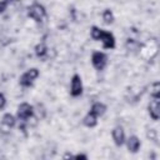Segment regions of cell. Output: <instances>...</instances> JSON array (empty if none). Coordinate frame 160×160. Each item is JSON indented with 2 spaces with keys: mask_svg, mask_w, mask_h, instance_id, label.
Returning <instances> with one entry per match:
<instances>
[{
  "mask_svg": "<svg viewBox=\"0 0 160 160\" xmlns=\"http://www.w3.org/2000/svg\"><path fill=\"white\" fill-rule=\"evenodd\" d=\"M74 159H88V155L85 154H76V155H72Z\"/></svg>",
  "mask_w": 160,
  "mask_h": 160,
  "instance_id": "21",
  "label": "cell"
},
{
  "mask_svg": "<svg viewBox=\"0 0 160 160\" xmlns=\"http://www.w3.org/2000/svg\"><path fill=\"white\" fill-rule=\"evenodd\" d=\"M82 124L86 128H95L98 125V116H95L92 112H88L84 118H82Z\"/></svg>",
  "mask_w": 160,
  "mask_h": 160,
  "instance_id": "14",
  "label": "cell"
},
{
  "mask_svg": "<svg viewBox=\"0 0 160 160\" xmlns=\"http://www.w3.org/2000/svg\"><path fill=\"white\" fill-rule=\"evenodd\" d=\"M34 51H35V55H36L39 59H44V58H46L48 54H49V48L46 46L45 42H39V44L35 45Z\"/></svg>",
  "mask_w": 160,
  "mask_h": 160,
  "instance_id": "12",
  "label": "cell"
},
{
  "mask_svg": "<svg viewBox=\"0 0 160 160\" xmlns=\"http://www.w3.org/2000/svg\"><path fill=\"white\" fill-rule=\"evenodd\" d=\"M91 64L96 70H102L108 64V55L102 51H94L91 54Z\"/></svg>",
  "mask_w": 160,
  "mask_h": 160,
  "instance_id": "5",
  "label": "cell"
},
{
  "mask_svg": "<svg viewBox=\"0 0 160 160\" xmlns=\"http://www.w3.org/2000/svg\"><path fill=\"white\" fill-rule=\"evenodd\" d=\"M101 31H102L101 28L95 26V25L91 26V28H90V36H91V39L95 40V41H99V38H100V35H101Z\"/></svg>",
  "mask_w": 160,
  "mask_h": 160,
  "instance_id": "17",
  "label": "cell"
},
{
  "mask_svg": "<svg viewBox=\"0 0 160 160\" xmlns=\"http://www.w3.org/2000/svg\"><path fill=\"white\" fill-rule=\"evenodd\" d=\"M148 112L154 121H158L160 118V98H151L148 105Z\"/></svg>",
  "mask_w": 160,
  "mask_h": 160,
  "instance_id": "7",
  "label": "cell"
},
{
  "mask_svg": "<svg viewBox=\"0 0 160 160\" xmlns=\"http://www.w3.org/2000/svg\"><path fill=\"white\" fill-rule=\"evenodd\" d=\"M146 136H148V139H149L150 141L158 144V131H156L155 129H149L148 132H146Z\"/></svg>",
  "mask_w": 160,
  "mask_h": 160,
  "instance_id": "18",
  "label": "cell"
},
{
  "mask_svg": "<svg viewBox=\"0 0 160 160\" xmlns=\"http://www.w3.org/2000/svg\"><path fill=\"white\" fill-rule=\"evenodd\" d=\"M149 94L150 98H160V84L159 81H154L149 86Z\"/></svg>",
  "mask_w": 160,
  "mask_h": 160,
  "instance_id": "15",
  "label": "cell"
},
{
  "mask_svg": "<svg viewBox=\"0 0 160 160\" xmlns=\"http://www.w3.org/2000/svg\"><path fill=\"white\" fill-rule=\"evenodd\" d=\"M9 6V2L8 0H0V14H2Z\"/></svg>",
  "mask_w": 160,
  "mask_h": 160,
  "instance_id": "19",
  "label": "cell"
},
{
  "mask_svg": "<svg viewBox=\"0 0 160 160\" xmlns=\"http://www.w3.org/2000/svg\"><path fill=\"white\" fill-rule=\"evenodd\" d=\"M111 138H112V141L116 146H122L125 144V131L122 129V126L118 125L115 126L112 130H111Z\"/></svg>",
  "mask_w": 160,
  "mask_h": 160,
  "instance_id": "8",
  "label": "cell"
},
{
  "mask_svg": "<svg viewBox=\"0 0 160 160\" xmlns=\"http://www.w3.org/2000/svg\"><path fill=\"white\" fill-rule=\"evenodd\" d=\"M101 16H102V21H104L105 24H108V25L112 24V22H114V20H115L114 12H112V11H111L110 9H105V10L102 11Z\"/></svg>",
  "mask_w": 160,
  "mask_h": 160,
  "instance_id": "16",
  "label": "cell"
},
{
  "mask_svg": "<svg viewBox=\"0 0 160 160\" xmlns=\"http://www.w3.org/2000/svg\"><path fill=\"white\" fill-rule=\"evenodd\" d=\"M40 75V71L38 68H30L29 70H26L25 72H22L19 78V84L22 86V88H30L32 86L34 81L39 78Z\"/></svg>",
  "mask_w": 160,
  "mask_h": 160,
  "instance_id": "2",
  "label": "cell"
},
{
  "mask_svg": "<svg viewBox=\"0 0 160 160\" xmlns=\"http://www.w3.org/2000/svg\"><path fill=\"white\" fill-rule=\"evenodd\" d=\"M35 115V108L29 104V102H21L18 105V110H16V118L18 120L26 122L28 120H30L31 118H34Z\"/></svg>",
  "mask_w": 160,
  "mask_h": 160,
  "instance_id": "1",
  "label": "cell"
},
{
  "mask_svg": "<svg viewBox=\"0 0 160 160\" xmlns=\"http://www.w3.org/2000/svg\"><path fill=\"white\" fill-rule=\"evenodd\" d=\"M126 148L131 154H136L141 148V141L136 135H130L128 139H125Z\"/></svg>",
  "mask_w": 160,
  "mask_h": 160,
  "instance_id": "9",
  "label": "cell"
},
{
  "mask_svg": "<svg viewBox=\"0 0 160 160\" xmlns=\"http://www.w3.org/2000/svg\"><path fill=\"white\" fill-rule=\"evenodd\" d=\"M28 16L32 20H35L36 22H40L45 19L46 16V10L44 8V5H41L40 2H32L29 8H28Z\"/></svg>",
  "mask_w": 160,
  "mask_h": 160,
  "instance_id": "3",
  "label": "cell"
},
{
  "mask_svg": "<svg viewBox=\"0 0 160 160\" xmlns=\"http://www.w3.org/2000/svg\"><path fill=\"white\" fill-rule=\"evenodd\" d=\"M84 86H82V80L79 74H74L71 80H70V95L72 98H79L82 94Z\"/></svg>",
  "mask_w": 160,
  "mask_h": 160,
  "instance_id": "4",
  "label": "cell"
},
{
  "mask_svg": "<svg viewBox=\"0 0 160 160\" xmlns=\"http://www.w3.org/2000/svg\"><path fill=\"white\" fill-rule=\"evenodd\" d=\"M16 120H18L16 116H14V115L10 114V112H5V114L2 115V118H1V124H2L4 126H6L8 129H12V128L16 125Z\"/></svg>",
  "mask_w": 160,
  "mask_h": 160,
  "instance_id": "11",
  "label": "cell"
},
{
  "mask_svg": "<svg viewBox=\"0 0 160 160\" xmlns=\"http://www.w3.org/2000/svg\"><path fill=\"white\" fill-rule=\"evenodd\" d=\"M99 41H101L104 49H114L115 45H116V40H115L114 34L110 32V31H106L104 29L101 31V35L99 38Z\"/></svg>",
  "mask_w": 160,
  "mask_h": 160,
  "instance_id": "6",
  "label": "cell"
},
{
  "mask_svg": "<svg viewBox=\"0 0 160 160\" xmlns=\"http://www.w3.org/2000/svg\"><path fill=\"white\" fill-rule=\"evenodd\" d=\"M89 111L92 112L95 116L100 118V116H102V115L106 112V105L102 104V102H100V101H96V102H94V104L90 106V110H89Z\"/></svg>",
  "mask_w": 160,
  "mask_h": 160,
  "instance_id": "10",
  "label": "cell"
},
{
  "mask_svg": "<svg viewBox=\"0 0 160 160\" xmlns=\"http://www.w3.org/2000/svg\"><path fill=\"white\" fill-rule=\"evenodd\" d=\"M125 48H126V50H129L131 52H139L140 49H141V42L135 40V39H130L129 38L125 41Z\"/></svg>",
  "mask_w": 160,
  "mask_h": 160,
  "instance_id": "13",
  "label": "cell"
},
{
  "mask_svg": "<svg viewBox=\"0 0 160 160\" xmlns=\"http://www.w3.org/2000/svg\"><path fill=\"white\" fill-rule=\"evenodd\" d=\"M6 106V98L2 92H0V110H2Z\"/></svg>",
  "mask_w": 160,
  "mask_h": 160,
  "instance_id": "20",
  "label": "cell"
}]
</instances>
